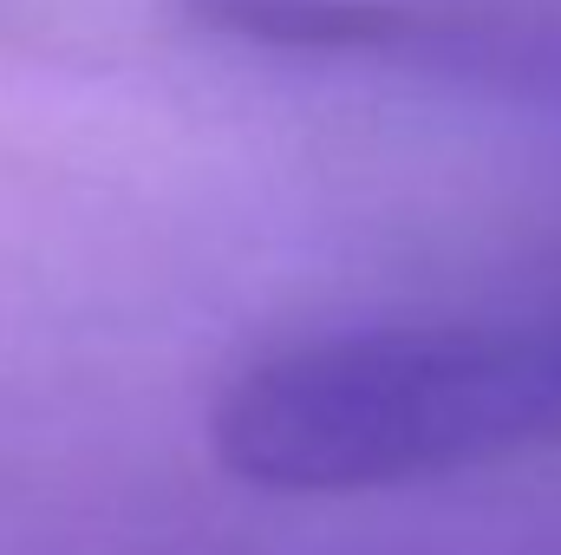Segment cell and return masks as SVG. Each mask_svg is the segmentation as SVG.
<instances>
[{
	"label": "cell",
	"mask_w": 561,
	"mask_h": 555,
	"mask_svg": "<svg viewBox=\"0 0 561 555\" xmlns=\"http://www.w3.org/2000/svg\"><path fill=\"white\" fill-rule=\"evenodd\" d=\"M216 457L280 497L399 490L561 444V294L490 314L379 320L242 366Z\"/></svg>",
	"instance_id": "cell-1"
}]
</instances>
